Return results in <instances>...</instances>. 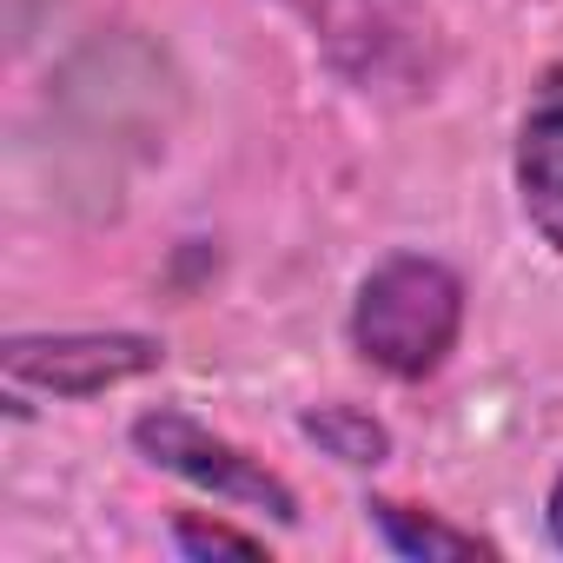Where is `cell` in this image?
<instances>
[{"instance_id": "obj_1", "label": "cell", "mask_w": 563, "mask_h": 563, "mask_svg": "<svg viewBox=\"0 0 563 563\" xmlns=\"http://www.w3.org/2000/svg\"><path fill=\"white\" fill-rule=\"evenodd\" d=\"M345 332L372 372L398 385H424L451 365L464 339V278L431 252H385L358 278Z\"/></svg>"}, {"instance_id": "obj_2", "label": "cell", "mask_w": 563, "mask_h": 563, "mask_svg": "<svg viewBox=\"0 0 563 563\" xmlns=\"http://www.w3.org/2000/svg\"><path fill=\"white\" fill-rule=\"evenodd\" d=\"M312 27L325 67L358 93H418L438 74L431 0H286Z\"/></svg>"}, {"instance_id": "obj_3", "label": "cell", "mask_w": 563, "mask_h": 563, "mask_svg": "<svg viewBox=\"0 0 563 563\" xmlns=\"http://www.w3.org/2000/svg\"><path fill=\"white\" fill-rule=\"evenodd\" d=\"M126 438H133V451H140L153 471H166V477H179V484L219 497V504L258 510V517L286 523V530L306 517V510H299V490L278 477L265 457L239 451L232 438H219L212 424H199V418L179 411V405H153V411H140Z\"/></svg>"}, {"instance_id": "obj_4", "label": "cell", "mask_w": 563, "mask_h": 563, "mask_svg": "<svg viewBox=\"0 0 563 563\" xmlns=\"http://www.w3.org/2000/svg\"><path fill=\"white\" fill-rule=\"evenodd\" d=\"M166 365V345L146 332H21L0 352L14 398H100Z\"/></svg>"}, {"instance_id": "obj_5", "label": "cell", "mask_w": 563, "mask_h": 563, "mask_svg": "<svg viewBox=\"0 0 563 563\" xmlns=\"http://www.w3.org/2000/svg\"><path fill=\"white\" fill-rule=\"evenodd\" d=\"M510 179H517V212L523 225L563 258V60H550L523 100L517 146H510Z\"/></svg>"}, {"instance_id": "obj_6", "label": "cell", "mask_w": 563, "mask_h": 563, "mask_svg": "<svg viewBox=\"0 0 563 563\" xmlns=\"http://www.w3.org/2000/svg\"><path fill=\"white\" fill-rule=\"evenodd\" d=\"M365 523L378 530V543L405 563H457V556H504L497 537L484 530H464L438 510H418V504H398V497H365Z\"/></svg>"}, {"instance_id": "obj_7", "label": "cell", "mask_w": 563, "mask_h": 563, "mask_svg": "<svg viewBox=\"0 0 563 563\" xmlns=\"http://www.w3.org/2000/svg\"><path fill=\"white\" fill-rule=\"evenodd\" d=\"M299 431H306L332 464H345V471H378V464L391 457L385 418H372V411H358V405H312V411L299 418Z\"/></svg>"}, {"instance_id": "obj_8", "label": "cell", "mask_w": 563, "mask_h": 563, "mask_svg": "<svg viewBox=\"0 0 563 563\" xmlns=\"http://www.w3.org/2000/svg\"><path fill=\"white\" fill-rule=\"evenodd\" d=\"M173 550H179V556H265V537L232 530V523L199 517V510H179V517H173Z\"/></svg>"}, {"instance_id": "obj_9", "label": "cell", "mask_w": 563, "mask_h": 563, "mask_svg": "<svg viewBox=\"0 0 563 563\" xmlns=\"http://www.w3.org/2000/svg\"><path fill=\"white\" fill-rule=\"evenodd\" d=\"M543 530H550V543L563 550V471H556V484H550V497H543Z\"/></svg>"}]
</instances>
